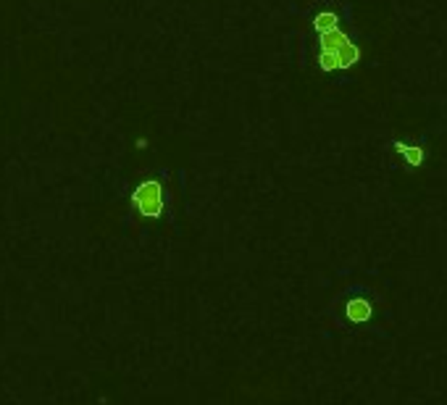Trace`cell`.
I'll return each instance as SVG.
<instances>
[{"instance_id":"1","label":"cell","mask_w":447,"mask_h":405,"mask_svg":"<svg viewBox=\"0 0 447 405\" xmlns=\"http://www.w3.org/2000/svg\"><path fill=\"white\" fill-rule=\"evenodd\" d=\"M361 61V48L337 26L318 35V66L321 71H347Z\"/></svg>"},{"instance_id":"2","label":"cell","mask_w":447,"mask_h":405,"mask_svg":"<svg viewBox=\"0 0 447 405\" xmlns=\"http://www.w3.org/2000/svg\"><path fill=\"white\" fill-rule=\"evenodd\" d=\"M132 206L145 219H161L164 214V187L158 179H142L132 190Z\"/></svg>"},{"instance_id":"3","label":"cell","mask_w":447,"mask_h":405,"mask_svg":"<svg viewBox=\"0 0 447 405\" xmlns=\"http://www.w3.org/2000/svg\"><path fill=\"white\" fill-rule=\"evenodd\" d=\"M347 319L355 321V324H363V321L371 319V303L363 300V298H353V300L347 303Z\"/></svg>"},{"instance_id":"4","label":"cell","mask_w":447,"mask_h":405,"mask_svg":"<svg viewBox=\"0 0 447 405\" xmlns=\"http://www.w3.org/2000/svg\"><path fill=\"white\" fill-rule=\"evenodd\" d=\"M337 26H340V16L332 14V11H321V14H316V19H313V29H316L318 35L332 32V29H337Z\"/></svg>"},{"instance_id":"5","label":"cell","mask_w":447,"mask_h":405,"mask_svg":"<svg viewBox=\"0 0 447 405\" xmlns=\"http://www.w3.org/2000/svg\"><path fill=\"white\" fill-rule=\"evenodd\" d=\"M397 153L405 155V161L411 166H421L424 164V150L419 145H405V142H395Z\"/></svg>"}]
</instances>
